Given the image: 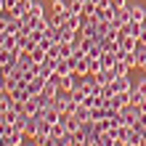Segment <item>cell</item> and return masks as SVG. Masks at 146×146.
Segmentation results:
<instances>
[{"instance_id": "obj_1", "label": "cell", "mask_w": 146, "mask_h": 146, "mask_svg": "<svg viewBox=\"0 0 146 146\" xmlns=\"http://www.w3.org/2000/svg\"><path fill=\"white\" fill-rule=\"evenodd\" d=\"M82 90L88 93V96H101L104 85L98 82V74H85L82 77Z\"/></svg>"}, {"instance_id": "obj_2", "label": "cell", "mask_w": 146, "mask_h": 146, "mask_svg": "<svg viewBox=\"0 0 146 146\" xmlns=\"http://www.w3.org/2000/svg\"><path fill=\"white\" fill-rule=\"evenodd\" d=\"M56 64H58V58H53V56H45V58L40 61V66H37V74H42L45 80L56 77Z\"/></svg>"}, {"instance_id": "obj_3", "label": "cell", "mask_w": 146, "mask_h": 146, "mask_svg": "<svg viewBox=\"0 0 146 146\" xmlns=\"http://www.w3.org/2000/svg\"><path fill=\"white\" fill-rule=\"evenodd\" d=\"M109 85H111V90H114V93H127V90L133 88V80H130V74H125V77H114Z\"/></svg>"}, {"instance_id": "obj_4", "label": "cell", "mask_w": 146, "mask_h": 146, "mask_svg": "<svg viewBox=\"0 0 146 146\" xmlns=\"http://www.w3.org/2000/svg\"><path fill=\"white\" fill-rule=\"evenodd\" d=\"M119 50H125V53H133L135 45H138V37H133V35H119Z\"/></svg>"}, {"instance_id": "obj_5", "label": "cell", "mask_w": 146, "mask_h": 146, "mask_svg": "<svg viewBox=\"0 0 146 146\" xmlns=\"http://www.w3.org/2000/svg\"><path fill=\"white\" fill-rule=\"evenodd\" d=\"M72 72H74L72 56H69V58H58V64H56V77H64V74H72Z\"/></svg>"}, {"instance_id": "obj_6", "label": "cell", "mask_w": 146, "mask_h": 146, "mask_svg": "<svg viewBox=\"0 0 146 146\" xmlns=\"http://www.w3.org/2000/svg\"><path fill=\"white\" fill-rule=\"evenodd\" d=\"M130 21V5L119 8V11H114V19H111V24L114 27H125V24Z\"/></svg>"}, {"instance_id": "obj_7", "label": "cell", "mask_w": 146, "mask_h": 146, "mask_svg": "<svg viewBox=\"0 0 146 146\" xmlns=\"http://www.w3.org/2000/svg\"><path fill=\"white\" fill-rule=\"evenodd\" d=\"M32 5H35V0H16L13 13H16V16H27V13L32 11Z\"/></svg>"}, {"instance_id": "obj_8", "label": "cell", "mask_w": 146, "mask_h": 146, "mask_svg": "<svg viewBox=\"0 0 146 146\" xmlns=\"http://www.w3.org/2000/svg\"><path fill=\"white\" fill-rule=\"evenodd\" d=\"M130 21H138V24H143L146 21V8L143 5H130Z\"/></svg>"}, {"instance_id": "obj_9", "label": "cell", "mask_w": 146, "mask_h": 146, "mask_svg": "<svg viewBox=\"0 0 146 146\" xmlns=\"http://www.w3.org/2000/svg\"><path fill=\"white\" fill-rule=\"evenodd\" d=\"M53 106H56L58 111H66V109H69V93H66V90H61V93H58V96H56Z\"/></svg>"}, {"instance_id": "obj_10", "label": "cell", "mask_w": 146, "mask_h": 146, "mask_svg": "<svg viewBox=\"0 0 146 146\" xmlns=\"http://www.w3.org/2000/svg\"><path fill=\"white\" fill-rule=\"evenodd\" d=\"M42 85H45V77H42V74H35V77H32V80H29V90H32V96H37V93L42 90Z\"/></svg>"}, {"instance_id": "obj_11", "label": "cell", "mask_w": 146, "mask_h": 146, "mask_svg": "<svg viewBox=\"0 0 146 146\" xmlns=\"http://www.w3.org/2000/svg\"><path fill=\"white\" fill-rule=\"evenodd\" d=\"M127 96H130V104H138V106L143 104V90L138 88V85H133V88L127 90Z\"/></svg>"}, {"instance_id": "obj_12", "label": "cell", "mask_w": 146, "mask_h": 146, "mask_svg": "<svg viewBox=\"0 0 146 146\" xmlns=\"http://www.w3.org/2000/svg\"><path fill=\"white\" fill-rule=\"evenodd\" d=\"M111 72H114V77H125V74H130V66H127L122 58H117V64L111 66Z\"/></svg>"}, {"instance_id": "obj_13", "label": "cell", "mask_w": 146, "mask_h": 146, "mask_svg": "<svg viewBox=\"0 0 146 146\" xmlns=\"http://www.w3.org/2000/svg\"><path fill=\"white\" fill-rule=\"evenodd\" d=\"M114 143H117V138H114L111 130H104V133L98 135V146H114Z\"/></svg>"}, {"instance_id": "obj_14", "label": "cell", "mask_w": 146, "mask_h": 146, "mask_svg": "<svg viewBox=\"0 0 146 146\" xmlns=\"http://www.w3.org/2000/svg\"><path fill=\"white\" fill-rule=\"evenodd\" d=\"M66 16H69V13H53V11H50L48 13V24H50V27H61V24L66 21Z\"/></svg>"}, {"instance_id": "obj_15", "label": "cell", "mask_w": 146, "mask_h": 146, "mask_svg": "<svg viewBox=\"0 0 146 146\" xmlns=\"http://www.w3.org/2000/svg\"><path fill=\"white\" fill-rule=\"evenodd\" d=\"M119 58H122L130 69H135V66H138V56H135V53H125V50H119Z\"/></svg>"}, {"instance_id": "obj_16", "label": "cell", "mask_w": 146, "mask_h": 146, "mask_svg": "<svg viewBox=\"0 0 146 146\" xmlns=\"http://www.w3.org/2000/svg\"><path fill=\"white\" fill-rule=\"evenodd\" d=\"M74 117L80 119V122H85V119H90V106H85V104H80L74 109Z\"/></svg>"}, {"instance_id": "obj_17", "label": "cell", "mask_w": 146, "mask_h": 146, "mask_svg": "<svg viewBox=\"0 0 146 146\" xmlns=\"http://www.w3.org/2000/svg\"><path fill=\"white\" fill-rule=\"evenodd\" d=\"M13 19H16L13 8H3V11H0V24H3V29H5V24H8V21H13Z\"/></svg>"}, {"instance_id": "obj_18", "label": "cell", "mask_w": 146, "mask_h": 146, "mask_svg": "<svg viewBox=\"0 0 146 146\" xmlns=\"http://www.w3.org/2000/svg\"><path fill=\"white\" fill-rule=\"evenodd\" d=\"M104 66H101V58H90L88 56V74H98Z\"/></svg>"}, {"instance_id": "obj_19", "label": "cell", "mask_w": 146, "mask_h": 146, "mask_svg": "<svg viewBox=\"0 0 146 146\" xmlns=\"http://www.w3.org/2000/svg\"><path fill=\"white\" fill-rule=\"evenodd\" d=\"M50 11L53 13H66V0H53L50 3Z\"/></svg>"}, {"instance_id": "obj_20", "label": "cell", "mask_w": 146, "mask_h": 146, "mask_svg": "<svg viewBox=\"0 0 146 146\" xmlns=\"http://www.w3.org/2000/svg\"><path fill=\"white\" fill-rule=\"evenodd\" d=\"M127 5V0H111V8H114V11H119V8H125Z\"/></svg>"}, {"instance_id": "obj_21", "label": "cell", "mask_w": 146, "mask_h": 146, "mask_svg": "<svg viewBox=\"0 0 146 146\" xmlns=\"http://www.w3.org/2000/svg\"><path fill=\"white\" fill-rule=\"evenodd\" d=\"M3 5H5V8H13V5H16V0H3Z\"/></svg>"}, {"instance_id": "obj_22", "label": "cell", "mask_w": 146, "mask_h": 146, "mask_svg": "<svg viewBox=\"0 0 146 146\" xmlns=\"http://www.w3.org/2000/svg\"><path fill=\"white\" fill-rule=\"evenodd\" d=\"M3 8H5V5H3V0H0V11H3Z\"/></svg>"}, {"instance_id": "obj_23", "label": "cell", "mask_w": 146, "mask_h": 146, "mask_svg": "<svg viewBox=\"0 0 146 146\" xmlns=\"http://www.w3.org/2000/svg\"><path fill=\"white\" fill-rule=\"evenodd\" d=\"M0 80H3V74H0Z\"/></svg>"}, {"instance_id": "obj_24", "label": "cell", "mask_w": 146, "mask_h": 146, "mask_svg": "<svg viewBox=\"0 0 146 146\" xmlns=\"http://www.w3.org/2000/svg\"><path fill=\"white\" fill-rule=\"evenodd\" d=\"M143 146H146V143H143Z\"/></svg>"}]
</instances>
